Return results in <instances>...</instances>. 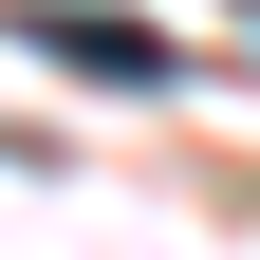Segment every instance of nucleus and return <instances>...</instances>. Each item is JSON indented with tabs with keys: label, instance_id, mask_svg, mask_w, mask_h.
I'll return each mask as SVG.
<instances>
[{
	"label": "nucleus",
	"instance_id": "f257e3e1",
	"mask_svg": "<svg viewBox=\"0 0 260 260\" xmlns=\"http://www.w3.org/2000/svg\"><path fill=\"white\" fill-rule=\"evenodd\" d=\"M19 38H38L56 75H93V93H168V38H149V19H75V0H19Z\"/></svg>",
	"mask_w": 260,
	"mask_h": 260
}]
</instances>
